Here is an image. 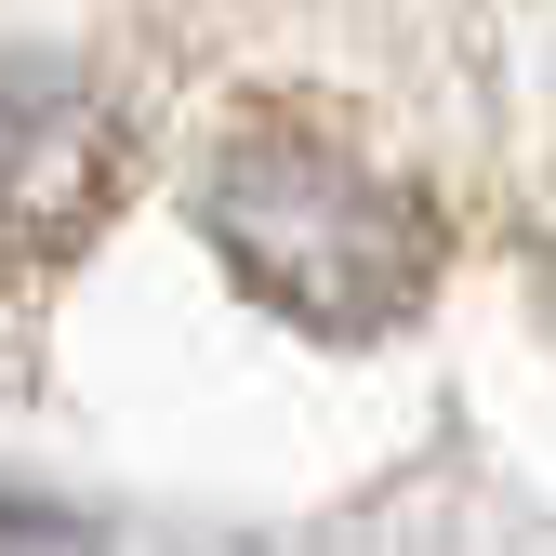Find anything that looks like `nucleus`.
I'll return each instance as SVG.
<instances>
[{
	"mask_svg": "<svg viewBox=\"0 0 556 556\" xmlns=\"http://www.w3.org/2000/svg\"><path fill=\"white\" fill-rule=\"evenodd\" d=\"M199 226H213V252H226V278L252 305H278L318 344L410 331L438 265H451V226L425 213V186L384 173L358 132H331L305 106H265V119H239L213 147Z\"/></svg>",
	"mask_w": 556,
	"mask_h": 556,
	"instance_id": "obj_1",
	"label": "nucleus"
},
{
	"mask_svg": "<svg viewBox=\"0 0 556 556\" xmlns=\"http://www.w3.org/2000/svg\"><path fill=\"white\" fill-rule=\"evenodd\" d=\"M132 186V119L93 66L0 53V278H53Z\"/></svg>",
	"mask_w": 556,
	"mask_h": 556,
	"instance_id": "obj_2",
	"label": "nucleus"
}]
</instances>
